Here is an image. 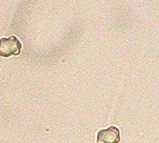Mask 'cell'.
<instances>
[{
  "mask_svg": "<svg viewBox=\"0 0 159 143\" xmlns=\"http://www.w3.org/2000/svg\"><path fill=\"white\" fill-rule=\"evenodd\" d=\"M97 141V143H119L120 132L116 126H110L107 129L98 132Z\"/></svg>",
  "mask_w": 159,
  "mask_h": 143,
  "instance_id": "obj_2",
  "label": "cell"
},
{
  "mask_svg": "<svg viewBox=\"0 0 159 143\" xmlns=\"http://www.w3.org/2000/svg\"><path fill=\"white\" fill-rule=\"evenodd\" d=\"M22 44L16 36H10L8 38L0 39V56L9 57L18 56L21 51Z\"/></svg>",
  "mask_w": 159,
  "mask_h": 143,
  "instance_id": "obj_1",
  "label": "cell"
}]
</instances>
